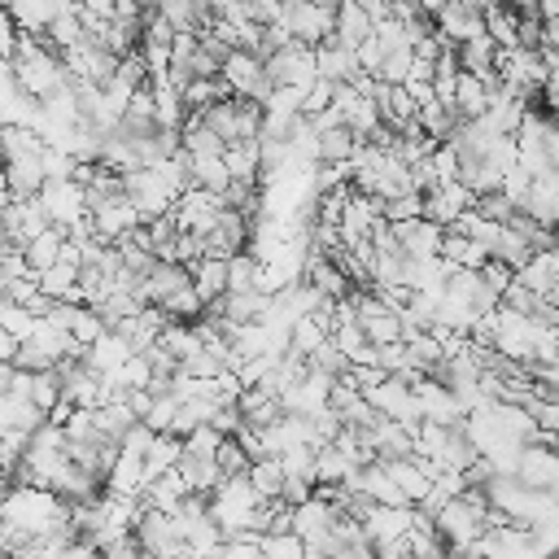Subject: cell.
<instances>
[{"mask_svg": "<svg viewBox=\"0 0 559 559\" xmlns=\"http://www.w3.org/2000/svg\"><path fill=\"white\" fill-rule=\"evenodd\" d=\"M266 70H271L275 87H301V92H310L319 83V52L310 44H297L293 39L288 48H280V52L266 57Z\"/></svg>", "mask_w": 559, "mask_h": 559, "instance_id": "6da1fadb", "label": "cell"}, {"mask_svg": "<svg viewBox=\"0 0 559 559\" xmlns=\"http://www.w3.org/2000/svg\"><path fill=\"white\" fill-rule=\"evenodd\" d=\"M223 83L236 92V96H249V100H266L275 92V79L266 70V61L249 48H236L227 61H223Z\"/></svg>", "mask_w": 559, "mask_h": 559, "instance_id": "7a4b0ae2", "label": "cell"}, {"mask_svg": "<svg viewBox=\"0 0 559 559\" xmlns=\"http://www.w3.org/2000/svg\"><path fill=\"white\" fill-rule=\"evenodd\" d=\"M371 406L384 415V419H397L406 428H419L424 424V411H419V397H415V384L406 376H384L376 389H367Z\"/></svg>", "mask_w": 559, "mask_h": 559, "instance_id": "3957f363", "label": "cell"}, {"mask_svg": "<svg viewBox=\"0 0 559 559\" xmlns=\"http://www.w3.org/2000/svg\"><path fill=\"white\" fill-rule=\"evenodd\" d=\"M297 44H328L336 35V9H323V4H310V0H284V17H280Z\"/></svg>", "mask_w": 559, "mask_h": 559, "instance_id": "277c9868", "label": "cell"}, {"mask_svg": "<svg viewBox=\"0 0 559 559\" xmlns=\"http://www.w3.org/2000/svg\"><path fill=\"white\" fill-rule=\"evenodd\" d=\"M227 210V201L218 197V192H210V188H188L179 201H175V223H179V231H192V236H210L214 231V223H218V214Z\"/></svg>", "mask_w": 559, "mask_h": 559, "instance_id": "5b68a950", "label": "cell"}, {"mask_svg": "<svg viewBox=\"0 0 559 559\" xmlns=\"http://www.w3.org/2000/svg\"><path fill=\"white\" fill-rule=\"evenodd\" d=\"M44 205H48V214H52V227H74L79 218H87L92 210H87V188L79 183V179H48L44 183Z\"/></svg>", "mask_w": 559, "mask_h": 559, "instance_id": "8992f818", "label": "cell"}, {"mask_svg": "<svg viewBox=\"0 0 559 559\" xmlns=\"http://www.w3.org/2000/svg\"><path fill=\"white\" fill-rule=\"evenodd\" d=\"M245 249H253V218L227 205V210L218 214L214 231L205 236V253H214V258H236V253H245Z\"/></svg>", "mask_w": 559, "mask_h": 559, "instance_id": "52a82bcc", "label": "cell"}, {"mask_svg": "<svg viewBox=\"0 0 559 559\" xmlns=\"http://www.w3.org/2000/svg\"><path fill=\"white\" fill-rule=\"evenodd\" d=\"M92 223H96V240L118 245V240H122L127 231H135L144 218H140V210H135L131 192H118V197H109L105 205L92 210Z\"/></svg>", "mask_w": 559, "mask_h": 559, "instance_id": "ba28073f", "label": "cell"}, {"mask_svg": "<svg viewBox=\"0 0 559 559\" xmlns=\"http://www.w3.org/2000/svg\"><path fill=\"white\" fill-rule=\"evenodd\" d=\"M192 284V266L188 262H166V258H157L153 262V271L144 275V288H140V297L148 301V306H166L179 288H188Z\"/></svg>", "mask_w": 559, "mask_h": 559, "instance_id": "9c48e42d", "label": "cell"}, {"mask_svg": "<svg viewBox=\"0 0 559 559\" xmlns=\"http://www.w3.org/2000/svg\"><path fill=\"white\" fill-rule=\"evenodd\" d=\"M362 528H367V537H371L376 546L397 542V537H406V533L415 528V507H384V502H371L367 515H362Z\"/></svg>", "mask_w": 559, "mask_h": 559, "instance_id": "30bf717a", "label": "cell"}, {"mask_svg": "<svg viewBox=\"0 0 559 559\" xmlns=\"http://www.w3.org/2000/svg\"><path fill=\"white\" fill-rule=\"evenodd\" d=\"M397 227V240L406 249V258H441V245H445V231L441 223H432L428 214L424 218H411V223H393Z\"/></svg>", "mask_w": 559, "mask_h": 559, "instance_id": "8fae6325", "label": "cell"}, {"mask_svg": "<svg viewBox=\"0 0 559 559\" xmlns=\"http://www.w3.org/2000/svg\"><path fill=\"white\" fill-rule=\"evenodd\" d=\"M367 441H371V450L380 454V463L415 454V428H406V424H397V419H384V415H380L376 428H367Z\"/></svg>", "mask_w": 559, "mask_h": 559, "instance_id": "7c38bea8", "label": "cell"}, {"mask_svg": "<svg viewBox=\"0 0 559 559\" xmlns=\"http://www.w3.org/2000/svg\"><path fill=\"white\" fill-rule=\"evenodd\" d=\"M437 31H441L450 44H463V39L489 35L485 17H480V13H472V9H467V4H459V0H445V4L437 9Z\"/></svg>", "mask_w": 559, "mask_h": 559, "instance_id": "4fadbf2b", "label": "cell"}, {"mask_svg": "<svg viewBox=\"0 0 559 559\" xmlns=\"http://www.w3.org/2000/svg\"><path fill=\"white\" fill-rule=\"evenodd\" d=\"M498 87H502V79H480V74H467V70H463L459 92H454V109H459L463 118H485Z\"/></svg>", "mask_w": 559, "mask_h": 559, "instance_id": "5bb4252c", "label": "cell"}, {"mask_svg": "<svg viewBox=\"0 0 559 559\" xmlns=\"http://www.w3.org/2000/svg\"><path fill=\"white\" fill-rule=\"evenodd\" d=\"M44 183H48V175H44V162H39V157H9V166H4V188H9V197L31 201V197L44 192Z\"/></svg>", "mask_w": 559, "mask_h": 559, "instance_id": "9a60e30c", "label": "cell"}, {"mask_svg": "<svg viewBox=\"0 0 559 559\" xmlns=\"http://www.w3.org/2000/svg\"><path fill=\"white\" fill-rule=\"evenodd\" d=\"M520 210H524L528 218H537L542 227H555V231H559V179H555V175L533 179V188H528V197H524Z\"/></svg>", "mask_w": 559, "mask_h": 559, "instance_id": "2e32d148", "label": "cell"}, {"mask_svg": "<svg viewBox=\"0 0 559 559\" xmlns=\"http://www.w3.org/2000/svg\"><path fill=\"white\" fill-rule=\"evenodd\" d=\"M314 52H319V79H332V83H354V79L362 74L358 52H354V48H345V44H336V39L319 44Z\"/></svg>", "mask_w": 559, "mask_h": 559, "instance_id": "e0dca14e", "label": "cell"}, {"mask_svg": "<svg viewBox=\"0 0 559 559\" xmlns=\"http://www.w3.org/2000/svg\"><path fill=\"white\" fill-rule=\"evenodd\" d=\"M48 424V411H39V402L31 393H4L0 397V428H22L35 432Z\"/></svg>", "mask_w": 559, "mask_h": 559, "instance_id": "ac0fdd59", "label": "cell"}, {"mask_svg": "<svg viewBox=\"0 0 559 559\" xmlns=\"http://www.w3.org/2000/svg\"><path fill=\"white\" fill-rule=\"evenodd\" d=\"M498 39L493 35H476V39H463L459 44V66L467 74H480V79H498Z\"/></svg>", "mask_w": 559, "mask_h": 559, "instance_id": "d6986e66", "label": "cell"}, {"mask_svg": "<svg viewBox=\"0 0 559 559\" xmlns=\"http://www.w3.org/2000/svg\"><path fill=\"white\" fill-rule=\"evenodd\" d=\"M358 131L349 122H336L328 131H319V148H314V162H332V166H349V157L358 153Z\"/></svg>", "mask_w": 559, "mask_h": 559, "instance_id": "ffe728a7", "label": "cell"}, {"mask_svg": "<svg viewBox=\"0 0 559 559\" xmlns=\"http://www.w3.org/2000/svg\"><path fill=\"white\" fill-rule=\"evenodd\" d=\"M131 354H140V349H135V345H131V341H127L118 328H109V332H105V336H100V341L87 349V367H96L100 376H114V371H118V367H122Z\"/></svg>", "mask_w": 559, "mask_h": 559, "instance_id": "44dd1931", "label": "cell"}, {"mask_svg": "<svg viewBox=\"0 0 559 559\" xmlns=\"http://www.w3.org/2000/svg\"><path fill=\"white\" fill-rule=\"evenodd\" d=\"M4 9L13 13V22L22 26V31H35V35H44L57 17H61V9H66V0H4Z\"/></svg>", "mask_w": 559, "mask_h": 559, "instance_id": "7402d4cb", "label": "cell"}, {"mask_svg": "<svg viewBox=\"0 0 559 559\" xmlns=\"http://www.w3.org/2000/svg\"><path fill=\"white\" fill-rule=\"evenodd\" d=\"M227 280H231L227 258L205 253V258H197V262H192V284H197V293L205 297V306H210V301H218V297H227Z\"/></svg>", "mask_w": 559, "mask_h": 559, "instance_id": "603a6c76", "label": "cell"}, {"mask_svg": "<svg viewBox=\"0 0 559 559\" xmlns=\"http://www.w3.org/2000/svg\"><path fill=\"white\" fill-rule=\"evenodd\" d=\"M367 35H376V17L358 4V0H345L341 9H336V44H345V48H358Z\"/></svg>", "mask_w": 559, "mask_h": 559, "instance_id": "cb8c5ba5", "label": "cell"}, {"mask_svg": "<svg viewBox=\"0 0 559 559\" xmlns=\"http://www.w3.org/2000/svg\"><path fill=\"white\" fill-rule=\"evenodd\" d=\"M223 157H227V170H231V179H245V183H262V135H258V140H231Z\"/></svg>", "mask_w": 559, "mask_h": 559, "instance_id": "d4e9b609", "label": "cell"}, {"mask_svg": "<svg viewBox=\"0 0 559 559\" xmlns=\"http://www.w3.org/2000/svg\"><path fill=\"white\" fill-rule=\"evenodd\" d=\"M384 467H389V476H393V480L406 489V498H411L415 507H419V502L432 493V485H437V480L424 472V463H419L415 454H406V459H389Z\"/></svg>", "mask_w": 559, "mask_h": 559, "instance_id": "484cf974", "label": "cell"}, {"mask_svg": "<svg viewBox=\"0 0 559 559\" xmlns=\"http://www.w3.org/2000/svg\"><path fill=\"white\" fill-rule=\"evenodd\" d=\"M188 170H192V183L197 188H210L218 197L231 188V170H227V157L223 153H201V157L188 153Z\"/></svg>", "mask_w": 559, "mask_h": 559, "instance_id": "4316f807", "label": "cell"}, {"mask_svg": "<svg viewBox=\"0 0 559 559\" xmlns=\"http://www.w3.org/2000/svg\"><path fill=\"white\" fill-rule=\"evenodd\" d=\"M354 472H358V463L341 445H332V441L319 445V454H314V480L319 485H345Z\"/></svg>", "mask_w": 559, "mask_h": 559, "instance_id": "83f0119b", "label": "cell"}, {"mask_svg": "<svg viewBox=\"0 0 559 559\" xmlns=\"http://www.w3.org/2000/svg\"><path fill=\"white\" fill-rule=\"evenodd\" d=\"M66 240H70V231L66 227H48V231H39L31 245H26V262H31V271H48V266H57L61 262V249H66Z\"/></svg>", "mask_w": 559, "mask_h": 559, "instance_id": "f1b7e54d", "label": "cell"}, {"mask_svg": "<svg viewBox=\"0 0 559 559\" xmlns=\"http://www.w3.org/2000/svg\"><path fill=\"white\" fill-rule=\"evenodd\" d=\"M441 258L445 262H454V266H467V271H480L485 262H489V249L480 245V240H472V236H463V231H445V245H441Z\"/></svg>", "mask_w": 559, "mask_h": 559, "instance_id": "f546056e", "label": "cell"}, {"mask_svg": "<svg viewBox=\"0 0 559 559\" xmlns=\"http://www.w3.org/2000/svg\"><path fill=\"white\" fill-rule=\"evenodd\" d=\"M328 341H332V332L314 314H297L293 328H288V349L301 354V358H314V349H323Z\"/></svg>", "mask_w": 559, "mask_h": 559, "instance_id": "4dcf8cb0", "label": "cell"}, {"mask_svg": "<svg viewBox=\"0 0 559 559\" xmlns=\"http://www.w3.org/2000/svg\"><path fill=\"white\" fill-rule=\"evenodd\" d=\"M249 480H253V489L262 493V502L280 498V493H284V480H288V472H284V459H280V454L253 459V467H249Z\"/></svg>", "mask_w": 559, "mask_h": 559, "instance_id": "1f68e13d", "label": "cell"}, {"mask_svg": "<svg viewBox=\"0 0 559 559\" xmlns=\"http://www.w3.org/2000/svg\"><path fill=\"white\" fill-rule=\"evenodd\" d=\"M533 253H537V249H533V240H528L520 227H511V223H507V227H502V236H498V245H493V258H498V262H507L511 271H520L524 262H533Z\"/></svg>", "mask_w": 559, "mask_h": 559, "instance_id": "d6a6232c", "label": "cell"}, {"mask_svg": "<svg viewBox=\"0 0 559 559\" xmlns=\"http://www.w3.org/2000/svg\"><path fill=\"white\" fill-rule=\"evenodd\" d=\"M39 319L44 314H35L31 306H22V301H0V332H13L17 341H31L35 332H39Z\"/></svg>", "mask_w": 559, "mask_h": 559, "instance_id": "836d02e7", "label": "cell"}, {"mask_svg": "<svg viewBox=\"0 0 559 559\" xmlns=\"http://www.w3.org/2000/svg\"><path fill=\"white\" fill-rule=\"evenodd\" d=\"M179 459H183V437H175V432H157L153 445H148V480H157L162 472L179 467Z\"/></svg>", "mask_w": 559, "mask_h": 559, "instance_id": "e575fe53", "label": "cell"}, {"mask_svg": "<svg viewBox=\"0 0 559 559\" xmlns=\"http://www.w3.org/2000/svg\"><path fill=\"white\" fill-rule=\"evenodd\" d=\"M223 96H236V92L223 83V74H214V79L197 74V79L183 83V105H188V109H205V105H214V100H223Z\"/></svg>", "mask_w": 559, "mask_h": 559, "instance_id": "d590c367", "label": "cell"}, {"mask_svg": "<svg viewBox=\"0 0 559 559\" xmlns=\"http://www.w3.org/2000/svg\"><path fill=\"white\" fill-rule=\"evenodd\" d=\"M262 555L266 559H306L310 546H306V537L297 528H288V533H262Z\"/></svg>", "mask_w": 559, "mask_h": 559, "instance_id": "8d00e7d4", "label": "cell"}, {"mask_svg": "<svg viewBox=\"0 0 559 559\" xmlns=\"http://www.w3.org/2000/svg\"><path fill=\"white\" fill-rule=\"evenodd\" d=\"M411 70H415V48L406 44V48H393V52H384L380 79H384V83H406V79H411Z\"/></svg>", "mask_w": 559, "mask_h": 559, "instance_id": "74e56055", "label": "cell"}, {"mask_svg": "<svg viewBox=\"0 0 559 559\" xmlns=\"http://www.w3.org/2000/svg\"><path fill=\"white\" fill-rule=\"evenodd\" d=\"M384 218H389V223H411V218H424V192H402V197H389V201H384Z\"/></svg>", "mask_w": 559, "mask_h": 559, "instance_id": "f35d334b", "label": "cell"}, {"mask_svg": "<svg viewBox=\"0 0 559 559\" xmlns=\"http://www.w3.org/2000/svg\"><path fill=\"white\" fill-rule=\"evenodd\" d=\"M218 467H223V476H245V472L253 467V459H249V450H245L236 437H223V445H218Z\"/></svg>", "mask_w": 559, "mask_h": 559, "instance_id": "ab89813d", "label": "cell"}, {"mask_svg": "<svg viewBox=\"0 0 559 559\" xmlns=\"http://www.w3.org/2000/svg\"><path fill=\"white\" fill-rule=\"evenodd\" d=\"M476 210L485 214V218H493V223H511L515 214H520V205L498 188V192H485V197H476Z\"/></svg>", "mask_w": 559, "mask_h": 559, "instance_id": "60d3db41", "label": "cell"}, {"mask_svg": "<svg viewBox=\"0 0 559 559\" xmlns=\"http://www.w3.org/2000/svg\"><path fill=\"white\" fill-rule=\"evenodd\" d=\"M319 371H328V376H345L349 371V358H345V349L336 345V341H328L323 349H314V358H310Z\"/></svg>", "mask_w": 559, "mask_h": 559, "instance_id": "b9f144b4", "label": "cell"}, {"mask_svg": "<svg viewBox=\"0 0 559 559\" xmlns=\"http://www.w3.org/2000/svg\"><path fill=\"white\" fill-rule=\"evenodd\" d=\"M354 52H358V66H362V74H376V79H380V66H384V52H389V48H384L376 35H367V39H362Z\"/></svg>", "mask_w": 559, "mask_h": 559, "instance_id": "7bdbcfd3", "label": "cell"}, {"mask_svg": "<svg viewBox=\"0 0 559 559\" xmlns=\"http://www.w3.org/2000/svg\"><path fill=\"white\" fill-rule=\"evenodd\" d=\"M528 188H533V175H528L524 166H511V170H507V179H502V192H507L515 205H524Z\"/></svg>", "mask_w": 559, "mask_h": 559, "instance_id": "ee69618b", "label": "cell"}, {"mask_svg": "<svg viewBox=\"0 0 559 559\" xmlns=\"http://www.w3.org/2000/svg\"><path fill=\"white\" fill-rule=\"evenodd\" d=\"M310 4H323V9H341L345 0H310Z\"/></svg>", "mask_w": 559, "mask_h": 559, "instance_id": "f6af8a7d", "label": "cell"}, {"mask_svg": "<svg viewBox=\"0 0 559 559\" xmlns=\"http://www.w3.org/2000/svg\"><path fill=\"white\" fill-rule=\"evenodd\" d=\"M555 179H559V170H555Z\"/></svg>", "mask_w": 559, "mask_h": 559, "instance_id": "bcb514c9", "label": "cell"}, {"mask_svg": "<svg viewBox=\"0 0 559 559\" xmlns=\"http://www.w3.org/2000/svg\"><path fill=\"white\" fill-rule=\"evenodd\" d=\"M555 122H559V118H555Z\"/></svg>", "mask_w": 559, "mask_h": 559, "instance_id": "7dc6e473", "label": "cell"}]
</instances>
